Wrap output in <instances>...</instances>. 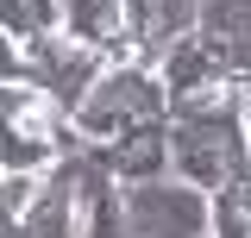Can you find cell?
<instances>
[{
    "instance_id": "6da1fadb",
    "label": "cell",
    "mask_w": 251,
    "mask_h": 238,
    "mask_svg": "<svg viewBox=\"0 0 251 238\" xmlns=\"http://www.w3.org/2000/svg\"><path fill=\"white\" fill-rule=\"evenodd\" d=\"M0 69H6L0 82H31L57 113L75 119L113 63L100 57V50H88V44H75V38H63V31H57V38H38V44H25V50L6 44V63H0Z\"/></svg>"
},
{
    "instance_id": "7a4b0ae2",
    "label": "cell",
    "mask_w": 251,
    "mask_h": 238,
    "mask_svg": "<svg viewBox=\"0 0 251 238\" xmlns=\"http://www.w3.org/2000/svg\"><path fill=\"white\" fill-rule=\"evenodd\" d=\"M157 119H170V88H163V75H157L151 63H113L107 75H100V88L88 94V107L75 113V132L82 138H120L132 125H157Z\"/></svg>"
},
{
    "instance_id": "3957f363",
    "label": "cell",
    "mask_w": 251,
    "mask_h": 238,
    "mask_svg": "<svg viewBox=\"0 0 251 238\" xmlns=\"http://www.w3.org/2000/svg\"><path fill=\"white\" fill-rule=\"evenodd\" d=\"M126 201V238H214V194L188 182H138L120 188Z\"/></svg>"
},
{
    "instance_id": "277c9868",
    "label": "cell",
    "mask_w": 251,
    "mask_h": 238,
    "mask_svg": "<svg viewBox=\"0 0 251 238\" xmlns=\"http://www.w3.org/2000/svg\"><path fill=\"white\" fill-rule=\"evenodd\" d=\"M151 69L163 75V88H170V113H176V107H188V100H207V94L245 88V82H239V69H232V57H226V50H220L201 25L182 31L176 44H163V57H157Z\"/></svg>"
},
{
    "instance_id": "5b68a950",
    "label": "cell",
    "mask_w": 251,
    "mask_h": 238,
    "mask_svg": "<svg viewBox=\"0 0 251 238\" xmlns=\"http://www.w3.org/2000/svg\"><path fill=\"white\" fill-rule=\"evenodd\" d=\"M94 163L107 169V182L113 188H138V182H163L170 176V119H157V125H132V132H120V138H100L94 144Z\"/></svg>"
},
{
    "instance_id": "8992f818",
    "label": "cell",
    "mask_w": 251,
    "mask_h": 238,
    "mask_svg": "<svg viewBox=\"0 0 251 238\" xmlns=\"http://www.w3.org/2000/svg\"><path fill=\"white\" fill-rule=\"evenodd\" d=\"M63 38L100 50L107 63H132V38H126V6L120 0H63Z\"/></svg>"
},
{
    "instance_id": "52a82bcc",
    "label": "cell",
    "mask_w": 251,
    "mask_h": 238,
    "mask_svg": "<svg viewBox=\"0 0 251 238\" xmlns=\"http://www.w3.org/2000/svg\"><path fill=\"white\" fill-rule=\"evenodd\" d=\"M201 31L232 57L239 82L251 88V0H201Z\"/></svg>"
},
{
    "instance_id": "ba28073f",
    "label": "cell",
    "mask_w": 251,
    "mask_h": 238,
    "mask_svg": "<svg viewBox=\"0 0 251 238\" xmlns=\"http://www.w3.org/2000/svg\"><path fill=\"white\" fill-rule=\"evenodd\" d=\"M0 19H6V44H38V38H57L63 31V0H0Z\"/></svg>"
},
{
    "instance_id": "9c48e42d",
    "label": "cell",
    "mask_w": 251,
    "mask_h": 238,
    "mask_svg": "<svg viewBox=\"0 0 251 238\" xmlns=\"http://www.w3.org/2000/svg\"><path fill=\"white\" fill-rule=\"evenodd\" d=\"M6 238H31V226L25 219H6Z\"/></svg>"
},
{
    "instance_id": "30bf717a",
    "label": "cell",
    "mask_w": 251,
    "mask_h": 238,
    "mask_svg": "<svg viewBox=\"0 0 251 238\" xmlns=\"http://www.w3.org/2000/svg\"><path fill=\"white\" fill-rule=\"evenodd\" d=\"M245 138H251V88H245Z\"/></svg>"
}]
</instances>
